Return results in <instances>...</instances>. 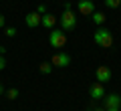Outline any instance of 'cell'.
<instances>
[{"mask_svg":"<svg viewBox=\"0 0 121 111\" xmlns=\"http://www.w3.org/2000/svg\"><path fill=\"white\" fill-rule=\"evenodd\" d=\"M77 10L83 14V16H91V14L95 12V4H93V0H79L77 2Z\"/></svg>","mask_w":121,"mask_h":111,"instance_id":"5","label":"cell"},{"mask_svg":"<svg viewBox=\"0 0 121 111\" xmlns=\"http://www.w3.org/2000/svg\"><path fill=\"white\" fill-rule=\"evenodd\" d=\"M39 71L43 73V75H48V73L52 71V63H51V61H48V63H47V61H44V63H40V65H39Z\"/></svg>","mask_w":121,"mask_h":111,"instance_id":"12","label":"cell"},{"mask_svg":"<svg viewBox=\"0 0 121 111\" xmlns=\"http://www.w3.org/2000/svg\"><path fill=\"white\" fill-rule=\"evenodd\" d=\"M4 24H6V18H4V14H0V28H4Z\"/></svg>","mask_w":121,"mask_h":111,"instance_id":"18","label":"cell"},{"mask_svg":"<svg viewBox=\"0 0 121 111\" xmlns=\"http://www.w3.org/2000/svg\"><path fill=\"white\" fill-rule=\"evenodd\" d=\"M91 111H107V109H99V107H95V109H91Z\"/></svg>","mask_w":121,"mask_h":111,"instance_id":"20","label":"cell"},{"mask_svg":"<svg viewBox=\"0 0 121 111\" xmlns=\"http://www.w3.org/2000/svg\"><path fill=\"white\" fill-rule=\"evenodd\" d=\"M2 93H4V87H2V85H0V95H2Z\"/></svg>","mask_w":121,"mask_h":111,"instance_id":"21","label":"cell"},{"mask_svg":"<svg viewBox=\"0 0 121 111\" xmlns=\"http://www.w3.org/2000/svg\"><path fill=\"white\" fill-rule=\"evenodd\" d=\"M89 95L93 97V101H97V99H103L105 95H107V93H105L103 83H99V81H97V83H93V85L89 87Z\"/></svg>","mask_w":121,"mask_h":111,"instance_id":"6","label":"cell"},{"mask_svg":"<svg viewBox=\"0 0 121 111\" xmlns=\"http://www.w3.org/2000/svg\"><path fill=\"white\" fill-rule=\"evenodd\" d=\"M103 103H105V109H109V107H121V97L117 93H109L103 97Z\"/></svg>","mask_w":121,"mask_h":111,"instance_id":"9","label":"cell"},{"mask_svg":"<svg viewBox=\"0 0 121 111\" xmlns=\"http://www.w3.org/2000/svg\"><path fill=\"white\" fill-rule=\"evenodd\" d=\"M6 97H8L10 101H14V99L18 97V89H14V87H12V89H8V91H6Z\"/></svg>","mask_w":121,"mask_h":111,"instance_id":"14","label":"cell"},{"mask_svg":"<svg viewBox=\"0 0 121 111\" xmlns=\"http://www.w3.org/2000/svg\"><path fill=\"white\" fill-rule=\"evenodd\" d=\"M40 24L44 26V28H48V30H52L55 28V24H56V16L55 14H43V18H40Z\"/></svg>","mask_w":121,"mask_h":111,"instance_id":"10","label":"cell"},{"mask_svg":"<svg viewBox=\"0 0 121 111\" xmlns=\"http://www.w3.org/2000/svg\"><path fill=\"white\" fill-rule=\"evenodd\" d=\"M105 6L111 8V10H115V8H119V6H121V0H105Z\"/></svg>","mask_w":121,"mask_h":111,"instance_id":"13","label":"cell"},{"mask_svg":"<svg viewBox=\"0 0 121 111\" xmlns=\"http://www.w3.org/2000/svg\"><path fill=\"white\" fill-rule=\"evenodd\" d=\"M36 12H39V14H47V6H44V4H39V6H36Z\"/></svg>","mask_w":121,"mask_h":111,"instance_id":"16","label":"cell"},{"mask_svg":"<svg viewBox=\"0 0 121 111\" xmlns=\"http://www.w3.org/2000/svg\"><path fill=\"white\" fill-rule=\"evenodd\" d=\"M75 28H77V14L73 10H65L60 14V30L69 32V30H75Z\"/></svg>","mask_w":121,"mask_h":111,"instance_id":"2","label":"cell"},{"mask_svg":"<svg viewBox=\"0 0 121 111\" xmlns=\"http://www.w3.org/2000/svg\"><path fill=\"white\" fill-rule=\"evenodd\" d=\"M93 40H95V44H99V47L109 49V47L113 44V34L109 32V28L99 26V28L95 30V34H93Z\"/></svg>","mask_w":121,"mask_h":111,"instance_id":"1","label":"cell"},{"mask_svg":"<svg viewBox=\"0 0 121 111\" xmlns=\"http://www.w3.org/2000/svg\"><path fill=\"white\" fill-rule=\"evenodd\" d=\"M40 18H43V14H39L35 10V12H28V14H26L24 22H26L28 28H36V26H40Z\"/></svg>","mask_w":121,"mask_h":111,"instance_id":"8","label":"cell"},{"mask_svg":"<svg viewBox=\"0 0 121 111\" xmlns=\"http://www.w3.org/2000/svg\"><path fill=\"white\" fill-rule=\"evenodd\" d=\"M51 63H52V67H69L71 65V57L67 55V53H56V55H52V59H51Z\"/></svg>","mask_w":121,"mask_h":111,"instance_id":"4","label":"cell"},{"mask_svg":"<svg viewBox=\"0 0 121 111\" xmlns=\"http://www.w3.org/2000/svg\"><path fill=\"white\" fill-rule=\"evenodd\" d=\"M95 77H97V81H99V83H107V81H111V69L105 67V65H101V67H97Z\"/></svg>","mask_w":121,"mask_h":111,"instance_id":"7","label":"cell"},{"mask_svg":"<svg viewBox=\"0 0 121 111\" xmlns=\"http://www.w3.org/2000/svg\"><path fill=\"white\" fill-rule=\"evenodd\" d=\"M48 43H51V47H55V49H63V47L67 44V34H65V30L52 28L51 34H48Z\"/></svg>","mask_w":121,"mask_h":111,"instance_id":"3","label":"cell"},{"mask_svg":"<svg viewBox=\"0 0 121 111\" xmlns=\"http://www.w3.org/2000/svg\"><path fill=\"white\" fill-rule=\"evenodd\" d=\"M107 111H119V107H109Z\"/></svg>","mask_w":121,"mask_h":111,"instance_id":"19","label":"cell"},{"mask_svg":"<svg viewBox=\"0 0 121 111\" xmlns=\"http://www.w3.org/2000/svg\"><path fill=\"white\" fill-rule=\"evenodd\" d=\"M91 18H93V22H95L97 26H103V24H105V18H107V16H105L103 12H97V10H95V12L91 14Z\"/></svg>","mask_w":121,"mask_h":111,"instance_id":"11","label":"cell"},{"mask_svg":"<svg viewBox=\"0 0 121 111\" xmlns=\"http://www.w3.org/2000/svg\"><path fill=\"white\" fill-rule=\"evenodd\" d=\"M16 32H18V30L14 28V26H8V28L4 30V34H6V36H8V39H12V36H16Z\"/></svg>","mask_w":121,"mask_h":111,"instance_id":"15","label":"cell"},{"mask_svg":"<svg viewBox=\"0 0 121 111\" xmlns=\"http://www.w3.org/2000/svg\"><path fill=\"white\" fill-rule=\"evenodd\" d=\"M6 67V59H4V55H0V71Z\"/></svg>","mask_w":121,"mask_h":111,"instance_id":"17","label":"cell"}]
</instances>
